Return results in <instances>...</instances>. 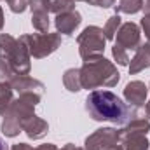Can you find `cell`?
<instances>
[{
	"mask_svg": "<svg viewBox=\"0 0 150 150\" xmlns=\"http://www.w3.org/2000/svg\"><path fill=\"white\" fill-rule=\"evenodd\" d=\"M120 142V131L115 127H100L84 142L86 150H105Z\"/></svg>",
	"mask_w": 150,
	"mask_h": 150,
	"instance_id": "52a82bcc",
	"label": "cell"
},
{
	"mask_svg": "<svg viewBox=\"0 0 150 150\" xmlns=\"http://www.w3.org/2000/svg\"><path fill=\"white\" fill-rule=\"evenodd\" d=\"M21 129L26 133V136H28L30 140H42V138L49 133V124H47L44 119H40L38 115L33 113L32 117H28V119L23 122Z\"/></svg>",
	"mask_w": 150,
	"mask_h": 150,
	"instance_id": "9a60e30c",
	"label": "cell"
},
{
	"mask_svg": "<svg viewBox=\"0 0 150 150\" xmlns=\"http://www.w3.org/2000/svg\"><path fill=\"white\" fill-rule=\"evenodd\" d=\"M120 80L117 67L105 56H94L84 59L80 67V82L82 89H100V87H115Z\"/></svg>",
	"mask_w": 150,
	"mask_h": 150,
	"instance_id": "7a4b0ae2",
	"label": "cell"
},
{
	"mask_svg": "<svg viewBox=\"0 0 150 150\" xmlns=\"http://www.w3.org/2000/svg\"><path fill=\"white\" fill-rule=\"evenodd\" d=\"M11 150H58V147L54 143H44V145H38V147H32L28 143H14Z\"/></svg>",
	"mask_w": 150,
	"mask_h": 150,
	"instance_id": "603a6c76",
	"label": "cell"
},
{
	"mask_svg": "<svg viewBox=\"0 0 150 150\" xmlns=\"http://www.w3.org/2000/svg\"><path fill=\"white\" fill-rule=\"evenodd\" d=\"M80 23H82V16H80L79 11L61 12V14H56V18H54L56 33L67 35V37H72V35H74L75 30L80 26Z\"/></svg>",
	"mask_w": 150,
	"mask_h": 150,
	"instance_id": "8fae6325",
	"label": "cell"
},
{
	"mask_svg": "<svg viewBox=\"0 0 150 150\" xmlns=\"http://www.w3.org/2000/svg\"><path fill=\"white\" fill-rule=\"evenodd\" d=\"M147 68H150V42L140 44V47L134 51V56L131 58V61L127 65V70L131 75L140 74Z\"/></svg>",
	"mask_w": 150,
	"mask_h": 150,
	"instance_id": "5bb4252c",
	"label": "cell"
},
{
	"mask_svg": "<svg viewBox=\"0 0 150 150\" xmlns=\"http://www.w3.org/2000/svg\"><path fill=\"white\" fill-rule=\"evenodd\" d=\"M75 150H86V149H80V147H77V149H75Z\"/></svg>",
	"mask_w": 150,
	"mask_h": 150,
	"instance_id": "836d02e7",
	"label": "cell"
},
{
	"mask_svg": "<svg viewBox=\"0 0 150 150\" xmlns=\"http://www.w3.org/2000/svg\"><path fill=\"white\" fill-rule=\"evenodd\" d=\"M0 56H4L18 75H28L32 70L30 52L19 38L9 33H0Z\"/></svg>",
	"mask_w": 150,
	"mask_h": 150,
	"instance_id": "277c9868",
	"label": "cell"
},
{
	"mask_svg": "<svg viewBox=\"0 0 150 150\" xmlns=\"http://www.w3.org/2000/svg\"><path fill=\"white\" fill-rule=\"evenodd\" d=\"M143 9V0H120L115 5V14H136Z\"/></svg>",
	"mask_w": 150,
	"mask_h": 150,
	"instance_id": "ac0fdd59",
	"label": "cell"
},
{
	"mask_svg": "<svg viewBox=\"0 0 150 150\" xmlns=\"http://www.w3.org/2000/svg\"><path fill=\"white\" fill-rule=\"evenodd\" d=\"M142 30H143L145 37L149 38V42H150V12L142 18Z\"/></svg>",
	"mask_w": 150,
	"mask_h": 150,
	"instance_id": "d4e9b609",
	"label": "cell"
},
{
	"mask_svg": "<svg viewBox=\"0 0 150 150\" xmlns=\"http://www.w3.org/2000/svg\"><path fill=\"white\" fill-rule=\"evenodd\" d=\"M0 150H9V149H7V145H5L2 140H0Z\"/></svg>",
	"mask_w": 150,
	"mask_h": 150,
	"instance_id": "1f68e13d",
	"label": "cell"
},
{
	"mask_svg": "<svg viewBox=\"0 0 150 150\" xmlns=\"http://www.w3.org/2000/svg\"><path fill=\"white\" fill-rule=\"evenodd\" d=\"M14 75H18L14 72V68H12V65L4 58V56H0V80H5V82H9Z\"/></svg>",
	"mask_w": 150,
	"mask_h": 150,
	"instance_id": "7402d4cb",
	"label": "cell"
},
{
	"mask_svg": "<svg viewBox=\"0 0 150 150\" xmlns=\"http://www.w3.org/2000/svg\"><path fill=\"white\" fill-rule=\"evenodd\" d=\"M5 2L14 14H23L28 9V0H5Z\"/></svg>",
	"mask_w": 150,
	"mask_h": 150,
	"instance_id": "cb8c5ba5",
	"label": "cell"
},
{
	"mask_svg": "<svg viewBox=\"0 0 150 150\" xmlns=\"http://www.w3.org/2000/svg\"><path fill=\"white\" fill-rule=\"evenodd\" d=\"M19 40L25 44V47L28 49L30 56H33L35 59H42L51 56L54 51H58L61 47V35L59 33H26L21 35Z\"/></svg>",
	"mask_w": 150,
	"mask_h": 150,
	"instance_id": "5b68a950",
	"label": "cell"
},
{
	"mask_svg": "<svg viewBox=\"0 0 150 150\" xmlns=\"http://www.w3.org/2000/svg\"><path fill=\"white\" fill-rule=\"evenodd\" d=\"M4 11H2V7H0V32H2V28H4Z\"/></svg>",
	"mask_w": 150,
	"mask_h": 150,
	"instance_id": "83f0119b",
	"label": "cell"
},
{
	"mask_svg": "<svg viewBox=\"0 0 150 150\" xmlns=\"http://www.w3.org/2000/svg\"><path fill=\"white\" fill-rule=\"evenodd\" d=\"M40 94L35 93H23L18 94V98L12 100V103L9 105V108L4 113V120L0 126V131L7 136V138H16L23 129V122L32 117L35 113V107L40 103Z\"/></svg>",
	"mask_w": 150,
	"mask_h": 150,
	"instance_id": "3957f363",
	"label": "cell"
},
{
	"mask_svg": "<svg viewBox=\"0 0 150 150\" xmlns=\"http://www.w3.org/2000/svg\"><path fill=\"white\" fill-rule=\"evenodd\" d=\"M120 131V149L122 150H149L150 142L145 133H131V131Z\"/></svg>",
	"mask_w": 150,
	"mask_h": 150,
	"instance_id": "4fadbf2b",
	"label": "cell"
},
{
	"mask_svg": "<svg viewBox=\"0 0 150 150\" xmlns=\"http://www.w3.org/2000/svg\"><path fill=\"white\" fill-rule=\"evenodd\" d=\"M86 112L93 120L98 122H113V124H126L131 117L136 115V108L124 103L117 94L107 89H94L87 94L84 101Z\"/></svg>",
	"mask_w": 150,
	"mask_h": 150,
	"instance_id": "6da1fadb",
	"label": "cell"
},
{
	"mask_svg": "<svg viewBox=\"0 0 150 150\" xmlns=\"http://www.w3.org/2000/svg\"><path fill=\"white\" fill-rule=\"evenodd\" d=\"M94 7H101V9H108V7H115V0H93Z\"/></svg>",
	"mask_w": 150,
	"mask_h": 150,
	"instance_id": "484cf974",
	"label": "cell"
},
{
	"mask_svg": "<svg viewBox=\"0 0 150 150\" xmlns=\"http://www.w3.org/2000/svg\"><path fill=\"white\" fill-rule=\"evenodd\" d=\"M105 150H122V149H120V145L117 143V145H112V147H108V149H105Z\"/></svg>",
	"mask_w": 150,
	"mask_h": 150,
	"instance_id": "4dcf8cb0",
	"label": "cell"
},
{
	"mask_svg": "<svg viewBox=\"0 0 150 150\" xmlns=\"http://www.w3.org/2000/svg\"><path fill=\"white\" fill-rule=\"evenodd\" d=\"M49 5H51V12L54 14L75 11V0H49Z\"/></svg>",
	"mask_w": 150,
	"mask_h": 150,
	"instance_id": "ffe728a7",
	"label": "cell"
},
{
	"mask_svg": "<svg viewBox=\"0 0 150 150\" xmlns=\"http://www.w3.org/2000/svg\"><path fill=\"white\" fill-rule=\"evenodd\" d=\"M120 25H122V19H120L119 14H113L112 18H108L107 23H105V26H103L105 38H107V40H113V38H115V33H117V30L120 28Z\"/></svg>",
	"mask_w": 150,
	"mask_h": 150,
	"instance_id": "d6986e66",
	"label": "cell"
},
{
	"mask_svg": "<svg viewBox=\"0 0 150 150\" xmlns=\"http://www.w3.org/2000/svg\"><path fill=\"white\" fill-rule=\"evenodd\" d=\"M77 44H79V54L82 59L103 56L105 47H107V38L103 33V28H100L96 25L86 26L82 30V33H79Z\"/></svg>",
	"mask_w": 150,
	"mask_h": 150,
	"instance_id": "8992f818",
	"label": "cell"
},
{
	"mask_svg": "<svg viewBox=\"0 0 150 150\" xmlns=\"http://www.w3.org/2000/svg\"><path fill=\"white\" fill-rule=\"evenodd\" d=\"M63 86L70 93H79L82 89L80 82V68H68L63 74Z\"/></svg>",
	"mask_w": 150,
	"mask_h": 150,
	"instance_id": "2e32d148",
	"label": "cell"
},
{
	"mask_svg": "<svg viewBox=\"0 0 150 150\" xmlns=\"http://www.w3.org/2000/svg\"><path fill=\"white\" fill-rule=\"evenodd\" d=\"M143 110H145V113H147V115L150 117V101H149V103H145V107H143Z\"/></svg>",
	"mask_w": 150,
	"mask_h": 150,
	"instance_id": "f546056e",
	"label": "cell"
},
{
	"mask_svg": "<svg viewBox=\"0 0 150 150\" xmlns=\"http://www.w3.org/2000/svg\"><path fill=\"white\" fill-rule=\"evenodd\" d=\"M142 11H145V14L150 12V0H143V9Z\"/></svg>",
	"mask_w": 150,
	"mask_h": 150,
	"instance_id": "4316f807",
	"label": "cell"
},
{
	"mask_svg": "<svg viewBox=\"0 0 150 150\" xmlns=\"http://www.w3.org/2000/svg\"><path fill=\"white\" fill-rule=\"evenodd\" d=\"M75 2H84V4H89V5L93 4V0H75Z\"/></svg>",
	"mask_w": 150,
	"mask_h": 150,
	"instance_id": "d6a6232c",
	"label": "cell"
},
{
	"mask_svg": "<svg viewBox=\"0 0 150 150\" xmlns=\"http://www.w3.org/2000/svg\"><path fill=\"white\" fill-rule=\"evenodd\" d=\"M147 94H149V86H145V82L142 80H131L124 87V100L133 108H143Z\"/></svg>",
	"mask_w": 150,
	"mask_h": 150,
	"instance_id": "30bf717a",
	"label": "cell"
},
{
	"mask_svg": "<svg viewBox=\"0 0 150 150\" xmlns=\"http://www.w3.org/2000/svg\"><path fill=\"white\" fill-rule=\"evenodd\" d=\"M28 9L32 11V26L38 33H47L49 32V12L51 5L49 0H28Z\"/></svg>",
	"mask_w": 150,
	"mask_h": 150,
	"instance_id": "9c48e42d",
	"label": "cell"
},
{
	"mask_svg": "<svg viewBox=\"0 0 150 150\" xmlns=\"http://www.w3.org/2000/svg\"><path fill=\"white\" fill-rule=\"evenodd\" d=\"M115 44L119 47H122L124 51L131 52V51H136L142 44V30L136 23L133 21H127V23H122L120 28L117 30L115 33Z\"/></svg>",
	"mask_w": 150,
	"mask_h": 150,
	"instance_id": "ba28073f",
	"label": "cell"
},
{
	"mask_svg": "<svg viewBox=\"0 0 150 150\" xmlns=\"http://www.w3.org/2000/svg\"><path fill=\"white\" fill-rule=\"evenodd\" d=\"M149 91H150V84H149Z\"/></svg>",
	"mask_w": 150,
	"mask_h": 150,
	"instance_id": "e575fe53",
	"label": "cell"
},
{
	"mask_svg": "<svg viewBox=\"0 0 150 150\" xmlns=\"http://www.w3.org/2000/svg\"><path fill=\"white\" fill-rule=\"evenodd\" d=\"M9 84H11V87L18 93V94H23V93H35V94H44V89H45V86L37 80V79H33V77H30V75H14L11 80H9Z\"/></svg>",
	"mask_w": 150,
	"mask_h": 150,
	"instance_id": "7c38bea8",
	"label": "cell"
},
{
	"mask_svg": "<svg viewBox=\"0 0 150 150\" xmlns=\"http://www.w3.org/2000/svg\"><path fill=\"white\" fill-rule=\"evenodd\" d=\"M75 149H77V147H75L74 143H67V145H65L61 150H75Z\"/></svg>",
	"mask_w": 150,
	"mask_h": 150,
	"instance_id": "f1b7e54d",
	"label": "cell"
},
{
	"mask_svg": "<svg viewBox=\"0 0 150 150\" xmlns=\"http://www.w3.org/2000/svg\"><path fill=\"white\" fill-rule=\"evenodd\" d=\"M12 94H14V89L11 87V84L5 80H0V115H4L5 110L9 108V105L12 103L14 100Z\"/></svg>",
	"mask_w": 150,
	"mask_h": 150,
	"instance_id": "e0dca14e",
	"label": "cell"
},
{
	"mask_svg": "<svg viewBox=\"0 0 150 150\" xmlns=\"http://www.w3.org/2000/svg\"><path fill=\"white\" fill-rule=\"evenodd\" d=\"M112 56H113V59L117 61V65L119 67H127L129 65V52L127 51H124L122 47H119L117 44H113V47H112Z\"/></svg>",
	"mask_w": 150,
	"mask_h": 150,
	"instance_id": "44dd1931",
	"label": "cell"
}]
</instances>
